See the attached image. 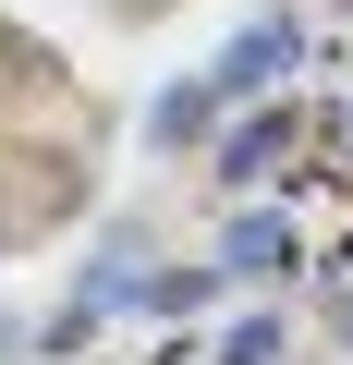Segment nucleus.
<instances>
[{"instance_id":"nucleus-1","label":"nucleus","mask_w":353,"mask_h":365,"mask_svg":"<svg viewBox=\"0 0 353 365\" xmlns=\"http://www.w3.org/2000/svg\"><path fill=\"white\" fill-rule=\"evenodd\" d=\"M280 61H292V25H256V37L232 49V86H256V73H280Z\"/></svg>"},{"instance_id":"nucleus-2","label":"nucleus","mask_w":353,"mask_h":365,"mask_svg":"<svg viewBox=\"0 0 353 365\" xmlns=\"http://www.w3.org/2000/svg\"><path fill=\"white\" fill-rule=\"evenodd\" d=\"M280 134H292V122H244V134L220 146V170H268V158H280Z\"/></svg>"}]
</instances>
